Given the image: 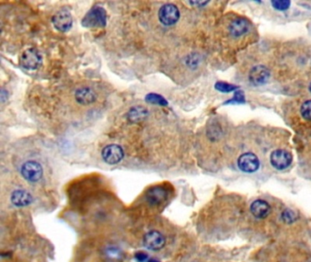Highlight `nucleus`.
<instances>
[{
  "mask_svg": "<svg viewBox=\"0 0 311 262\" xmlns=\"http://www.w3.org/2000/svg\"><path fill=\"white\" fill-rule=\"evenodd\" d=\"M300 115L303 119L306 121H311V99L303 102L300 107Z\"/></svg>",
  "mask_w": 311,
  "mask_h": 262,
  "instance_id": "obj_18",
  "label": "nucleus"
},
{
  "mask_svg": "<svg viewBox=\"0 0 311 262\" xmlns=\"http://www.w3.org/2000/svg\"><path fill=\"white\" fill-rule=\"evenodd\" d=\"M208 2H191L190 4H192V5H199V6H204L206 5Z\"/></svg>",
  "mask_w": 311,
  "mask_h": 262,
  "instance_id": "obj_24",
  "label": "nucleus"
},
{
  "mask_svg": "<svg viewBox=\"0 0 311 262\" xmlns=\"http://www.w3.org/2000/svg\"><path fill=\"white\" fill-rule=\"evenodd\" d=\"M244 102H245V95H244L243 91L238 90L237 92L235 93L233 98L231 100H229L227 103L233 104V103H244Z\"/></svg>",
  "mask_w": 311,
  "mask_h": 262,
  "instance_id": "obj_22",
  "label": "nucleus"
},
{
  "mask_svg": "<svg viewBox=\"0 0 311 262\" xmlns=\"http://www.w3.org/2000/svg\"><path fill=\"white\" fill-rule=\"evenodd\" d=\"M146 100L150 102V103H154V104H158V105H162V106H165L167 105L166 99H164L163 97H160L159 95H156V94H150L146 97Z\"/></svg>",
  "mask_w": 311,
  "mask_h": 262,
  "instance_id": "obj_21",
  "label": "nucleus"
},
{
  "mask_svg": "<svg viewBox=\"0 0 311 262\" xmlns=\"http://www.w3.org/2000/svg\"><path fill=\"white\" fill-rule=\"evenodd\" d=\"M215 88L219 90L220 92L229 93L232 92L234 90H236L238 87L232 85V84H228V83L222 82V81H219V82L215 84Z\"/></svg>",
  "mask_w": 311,
  "mask_h": 262,
  "instance_id": "obj_19",
  "label": "nucleus"
},
{
  "mask_svg": "<svg viewBox=\"0 0 311 262\" xmlns=\"http://www.w3.org/2000/svg\"><path fill=\"white\" fill-rule=\"evenodd\" d=\"M11 202L16 207H27L33 202V197L25 189H17L10 197Z\"/></svg>",
  "mask_w": 311,
  "mask_h": 262,
  "instance_id": "obj_14",
  "label": "nucleus"
},
{
  "mask_svg": "<svg viewBox=\"0 0 311 262\" xmlns=\"http://www.w3.org/2000/svg\"><path fill=\"white\" fill-rule=\"evenodd\" d=\"M148 262H161V261L160 260H158L157 258H152V257H150V258H149V260H148Z\"/></svg>",
  "mask_w": 311,
  "mask_h": 262,
  "instance_id": "obj_25",
  "label": "nucleus"
},
{
  "mask_svg": "<svg viewBox=\"0 0 311 262\" xmlns=\"http://www.w3.org/2000/svg\"><path fill=\"white\" fill-rule=\"evenodd\" d=\"M166 237L158 230H151L143 237V245L147 249L158 251L166 246Z\"/></svg>",
  "mask_w": 311,
  "mask_h": 262,
  "instance_id": "obj_6",
  "label": "nucleus"
},
{
  "mask_svg": "<svg viewBox=\"0 0 311 262\" xmlns=\"http://www.w3.org/2000/svg\"><path fill=\"white\" fill-rule=\"evenodd\" d=\"M72 17L70 12L66 9L58 11L52 18V24L55 29L61 32H67L72 27Z\"/></svg>",
  "mask_w": 311,
  "mask_h": 262,
  "instance_id": "obj_9",
  "label": "nucleus"
},
{
  "mask_svg": "<svg viewBox=\"0 0 311 262\" xmlns=\"http://www.w3.org/2000/svg\"><path fill=\"white\" fill-rule=\"evenodd\" d=\"M20 173L29 183H37L42 179L43 169L38 161L29 160L21 166Z\"/></svg>",
  "mask_w": 311,
  "mask_h": 262,
  "instance_id": "obj_1",
  "label": "nucleus"
},
{
  "mask_svg": "<svg viewBox=\"0 0 311 262\" xmlns=\"http://www.w3.org/2000/svg\"><path fill=\"white\" fill-rule=\"evenodd\" d=\"M270 77V71L267 67L259 65L255 66L249 73V79L256 86L263 85L267 83Z\"/></svg>",
  "mask_w": 311,
  "mask_h": 262,
  "instance_id": "obj_13",
  "label": "nucleus"
},
{
  "mask_svg": "<svg viewBox=\"0 0 311 262\" xmlns=\"http://www.w3.org/2000/svg\"><path fill=\"white\" fill-rule=\"evenodd\" d=\"M293 157L291 153L285 150H276L270 155V162L273 168L277 170L287 169L291 165Z\"/></svg>",
  "mask_w": 311,
  "mask_h": 262,
  "instance_id": "obj_7",
  "label": "nucleus"
},
{
  "mask_svg": "<svg viewBox=\"0 0 311 262\" xmlns=\"http://www.w3.org/2000/svg\"><path fill=\"white\" fill-rule=\"evenodd\" d=\"M238 165L240 170L245 173H254L259 169L260 162L258 156L255 155L252 152H247L239 157Z\"/></svg>",
  "mask_w": 311,
  "mask_h": 262,
  "instance_id": "obj_8",
  "label": "nucleus"
},
{
  "mask_svg": "<svg viewBox=\"0 0 311 262\" xmlns=\"http://www.w3.org/2000/svg\"><path fill=\"white\" fill-rule=\"evenodd\" d=\"M309 90H310V92H311V83H310V85H309Z\"/></svg>",
  "mask_w": 311,
  "mask_h": 262,
  "instance_id": "obj_26",
  "label": "nucleus"
},
{
  "mask_svg": "<svg viewBox=\"0 0 311 262\" xmlns=\"http://www.w3.org/2000/svg\"><path fill=\"white\" fill-rule=\"evenodd\" d=\"M281 220L287 225H291L295 223L297 220V214L294 210L290 209H286L281 212Z\"/></svg>",
  "mask_w": 311,
  "mask_h": 262,
  "instance_id": "obj_17",
  "label": "nucleus"
},
{
  "mask_svg": "<svg viewBox=\"0 0 311 262\" xmlns=\"http://www.w3.org/2000/svg\"><path fill=\"white\" fill-rule=\"evenodd\" d=\"M102 160L109 165H116L122 161L124 157V151L121 146L116 144L104 147L102 151Z\"/></svg>",
  "mask_w": 311,
  "mask_h": 262,
  "instance_id": "obj_4",
  "label": "nucleus"
},
{
  "mask_svg": "<svg viewBox=\"0 0 311 262\" xmlns=\"http://www.w3.org/2000/svg\"><path fill=\"white\" fill-rule=\"evenodd\" d=\"M271 206L264 199H257L250 206V212L257 219H265L271 213Z\"/></svg>",
  "mask_w": 311,
  "mask_h": 262,
  "instance_id": "obj_10",
  "label": "nucleus"
},
{
  "mask_svg": "<svg viewBox=\"0 0 311 262\" xmlns=\"http://www.w3.org/2000/svg\"><path fill=\"white\" fill-rule=\"evenodd\" d=\"M83 24L86 28L104 27L106 25V12L101 7H95L90 10L83 20Z\"/></svg>",
  "mask_w": 311,
  "mask_h": 262,
  "instance_id": "obj_2",
  "label": "nucleus"
},
{
  "mask_svg": "<svg viewBox=\"0 0 311 262\" xmlns=\"http://www.w3.org/2000/svg\"><path fill=\"white\" fill-rule=\"evenodd\" d=\"M147 110L143 107H134L128 113V118L131 122H140L147 116Z\"/></svg>",
  "mask_w": 311,
  "mask_h": 262,
  "instance_id": "obj_16",
  "label": "nucleus"
},
{
  "mask_svg": "<svg viewBox=\"0 0 311 262\" xmlns=\"http://www.w3.org/2000/svg\"><path fill=\"white\" fill-rule=\"evenodd\" d=\"M74 97L79 104L83 105V106L92 105L96 101V98H97L95 91L92 87H79L78 89L75 91Z\"/></svg>",
  "mask_w": 311,
  "mask_h": 262,
  "instance_id": "obj_12",
  "label": "nucleus"
},
{
  "mask_svg": "<svg viewBox=\"0 0 311 262\" xmlns=\"http://www.w3.org/2000/svg\"><path fill=\"white\" fill-rule=\"evenodd\" d=\"M42 61V57L35 49L25 50L20 57V65L28 70H35L39 68Z\"/></svg>",
  "mask_w": 311,
  "mask_h": 262,
  "instance_id": "obj_5",
  "label": "nucleus"
},
{
  "mask_svg": "<svg viewBox=\"0 0 311 262\" xmlns=\"http://www.w3.org/2000/svg\"><path fill=\"white\" fill-rule=\"evenodd\" d=\"M272 6L274 9L277 10H287L290 7V1L287 0H274L272 1Z\"/></svg>",
  "mask_w": 311,
  "mask_h": 262,
  "instance_id": "obj_20",
  "label": "nucleus"
},
{
  "mask_svg": "<svg viewBox=\"0 0 311 262\" xmlns=\"http://www.w3.org/2000/svg\"><path fill=\"white\" fill-rule=\"evenodd\" d=\"M167 195L168 192L164 187L156 186L146 192V201L151 206H158L166 200Z\"/></svg>",
  "mask_w": 311,
  "mask_h": 262,
  "instance_id": "obj_11",
  "label": "nucleus"
},
{
  "mask_svg": "<svg viewBox=\"0 0 311 262\" xmlns=\"http://www.w3.org/2000/svg\"><path fill=\"white\" fill-rule=\"evenodd\" d=\"M134 258L137 262H148L150 257L144 251H138L134 254Z\"/></svg>",
  "mask_w": 311,
  "mask_h": 262,
  "instance_id": "obj_23",
  "label": "nucleus"
},
{
  "mask_svg": "<svg viewBox=\"0 0 311 262\" xmlns=\"http://www.w3.org/2000/svg\"><path fill=\"white\" fill-rule=\"evenodd\" d=\"M250 25L244 19L234 20L229 26V33L233 38H239L246 34L249 30Z\"/></svg>",
  "mask_w": 311,
  "mask_h": 262,
  "instance_id": "obj_15",
  "label": "nucleus"
},
{
  "mask_svg": "<svg viewBox=\"0 0 311 262\" xmlns=\"http://www.w3.org/2000/svg\"><path fill=\"white\" fill-rule=\"evenodd\" d=\"M159 20L165 26H173L178 22L180 19V11L174 4H165L159 10Z\"/></svg>",
  "mask_w": 311,
  "mask_h": 262,
  "instance_id": "obj_3",
  "label": "nucleus"
}]
</instances>
